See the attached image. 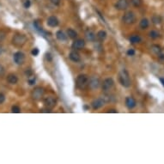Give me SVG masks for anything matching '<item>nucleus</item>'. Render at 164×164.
<instances>
[{"mask_svg": "<svg viewBox=\"0 0 164 164\" xmlns=\"http://www.w3.org/2000/svg\"><path fill=\"white\" fill-rule=\"evenodd\" d=\"M89 78L87 75L81 74L77 77V80H76V86H77V89L83 90L89 87Z\"/></svg>", "mask_w": 164, "mask_h": 164, "instance_id": "1", "label": "nucleus"}, {"mask_svg": "<svg viewBox=\"0 0 164 164\" xmlns=\"http://www.w3.org/2000/svg\"><path fill=\"white\" fill-rule=\"evenodd\" d=\"M119 81L121 83V85L125 88H129L131 86V78H130V75L126 70L123 69L120 70V74H119Z\"/></svg>", "mask_w": 164, "mask_h": 164, "instance_id": "2", "label": "nucleus"}, {"mask_svg": "<svg viewBox=\"0 0 164 164\" xmlns=\"http://www.w3.org/2000/svg\"><path fill=\"white\" fill-rule=\"evenodd\" d=\"M27 41H28V38L26 35H22V34H17V35H15L13 36L12 44L16 47H21L26 44Z\"/></svg>", "mask_w": 164, "mask_h": 164, "instance_id": "3", "label": "nucleus"}, {"mask_svg": "<svg viewBox=\"0 0 164 164\" xmlns=\"http://www.w3.org/2000/svg\"><path fill=\"white\" fill-rule=\"evenodd\" d=\"M44 95V89L41 87H36L31 93V97L35 101H41Z\"/></svg>", "mask_w": 164, "mask_h": 164, "instance_id": "4", "label": "nucleus"}, {"mask_svg": "<svg viewBox=\"0 0 164 164\" xmlns=\"http://www.w3.org/2000/svg\"><path fill=\"white\" fill-rule=\"evenodd\" d=\"M114 85V79L111 77L106 78L105 80L103 81V83H101V88H102V90L105 93L109 92Z\"/></svg>", "mask_w": 164, "mask_h": 164, "instance_id": "5", "label": "nucleus"}, {"mask_svg": "<svg viewBox=\"0 0 164 164\" xmlns=\"http://www.w3.org/2000/svg\"><path fill=\"white\" fill-rule=\"evenodd\" d=\"M122 20L125 24H127V25L133 24L136 22V16L132 11H128V12H126L125 15H124Z\"/></svg>", "mask_w": 164, "mask_h": 164, "instance_id": "6", "label": "nucleus"}, {"mask_svg": "<svg viewBox=\"0 0 164 164\" xmlns=\"http://www.w3.org/2000/svg\"><path fill=\"white\" fill-rule=\"evenodd\" d=\"M44 104L47 109H53L57 104V101H56V98L54 97L47 96L44 99Z\"/></svg>", "mask_w": 164, "mask_h": 164, "instance_id": "7", "label": "nucleus"}, {"mask_svg": "<svg viewBox=\"0 0 164 164\" xmlns=\"http://www.w3.org/2000/svg\"><path fill=\"white\" fill-rule=\"evenodd\" d=\"M13 59H14V62H15L16 64H18V65L23 64L25 62L24 53L22 52H16L13 56Z\"/></svg>", "mask_w": 164, "mask_h": 164, "instance_id": "8", "label": "nucleus"}, {"mask_svg": "<svg viewBox=\"0 0 164 164\" xmlns=\"http://www.w3.org/2000/svg\"><path fill=\"white\" fill-rule=\"evenodd\" d=\"M106 102L107 101L105 100V98L100 97V98H97V99H95V100L93 101L92 103H91V106L95 110H96V109L101 108V107H102L104 105H105Z\"/></svg>", "mask_w": 164, "mask_h": 164, "instance_id": "9", "label": "nucleus"}, {"mask_svg": "<svg viewBox=\"0 0 164 164\" xmlns=\"http://www.w3.org/2000/svg\"><path fill=\"white\" fill-rule=\"evenodd\" d=\"M85 47V41L83 39H77L73 42L71 45V48L73 50H81Z\"/></svg>", "mask_w": 164, "mask_h": 164, "instance_id": "10", "label": "nucleus"}, {"mask_svg": "<svg viewBox=\"0 0 164 164\" xmlns=\"http://www.w3.org/2000/svg\"><path fill=\"white\" fill-rule=\"evenodd\" d=\"M129 6L128 0H118L115 4V8L119 10H126Z\"/></svg>", "mask_w": 164, "mask_h": 164, "instance_id": "11", "label": "nucleus"}, {"mask_svg": "<svg viewBox=\"0 0 164 164\" xmlns=\"http://www.w3.org/2000/svg\"><path fill=\"white\" fill-rule=\"evenodd\" d=\"M101 85V81L100 79L96 77H93L89 79V86L91 89H96Z\"/></svg>", "mask_w": 164, "mask_h": 164, "instance_id": "12", "label": "nucleus"}, {"mask_svg": "<svg viewBox=\"0 0 164 164\" xmlns=\"http://www.w3.org/2000/svg\"><path fill=\"white\" fill-rule=\"evenodd\" d=\"M47 23L51 28H55V27H57L58 25V20L57 17H56V16H49L48 18H47Z\"/></svg>", "mask_w": 164, "mask_h": 164, "instance_id": "13", "label": "nucleus"}, {"mask_svg": "<svg viewBox=\"0 0 164 164\" xmlns=\"http://www.w3.org/2000/svg\"><path fill=\"white\" fill-rule=\"evenodd\" d=\"M69 58H70V60L73 61V62H76V63L79 62V61H80V59H81L80 54H79V53L76 50H73V51H71V52L70 53Z\"/></svg>", "mask_w": 164, "mask_h": 164, "instance_id": "14", "label": "nucleus"}, {"mask_svg": "<svg viewBox=\"0 0 164 164\" xmlns=\"http://www.w3.org/2000/svg\"><path fill=\"white\" fill-rule=\"evenodd\" d=\"M85 37L87 39V41H95V38H96V35H95V34L93 32L91 29H88L85 31Z\"/></svg>", "mask_w": 164, "mask_h": 164, "instance_id": "15", "label": "nucleus"}, {"mask_svg": "<svg viewBox=\"0 0 164 164\" xmlns=\"http://www.w3.org/2000/svg\"><path fill=\"white\" fill-rule=\"evenodd\" d=\"M136 104H137V102H136V100L133 98V97H126V106L128 107L129 109H132L133 107H136Z\"/></svg>", "mask_w": 164, "mask_h": 164, "instance_id": "16", "label": "nucleus"}, {"mask_svg": "<svg viewBox=\"0 0 164 164\" xmlns=\"http://www.w3.org/2000/svg\"><path fill=\"white\" fill-rule=\"evenodd\" d=\"M7 82L10 84H16L18 82V77H16L15 74H12V73H10L7 76V78H6Z\"/></svg>", "mask_w": 164, "mask_h": 164, "instance_id": "17", "label": "nucleus"}, {"mask_svg": "<svg viewBox=\"0 0 164 164\" xmlns=\"http://www.w3.org/2000/svg\"><path fill=\"white\" fill-rule=\"evenodd\" d=\"M56 38H57L58 41H67V35L63 32V31H61V30H58V32L56 33Z\"/></svg>", "mask_w": 164, "mask_h": 164, "instance_id": "18", "label": "nucleus"}, {"mask_svg": "<svg viewBox=\"0 0 164 164\" xmlns=\"http://www.w3.org/2000/svg\"><path fill=\"white\" fill-rule=\"evenodd\" d=\"M67 36L70 39H72V40H74L77 37V33L76 32V31L74 29H67Z\"/></svg>", "mask_w": 164, "mask_h": 164, "instance_id": "19", "label": "nucleus"}, {"mask_svg": "<svg viewBox=\"0 0 164 164\" xmlns=\"http://www.w3.org/2000/svg\"><path fill=\"white\" fill-rule=\"evenodd\" d=\"M96 37H97V39H98L100 41H103L104 40H105V39L107 38V33H106V31H104V30H100V31H99V32L97 33Z\"/></svg>", "mask_w": 164, "mask_h": 164, "instance_id": "20", "label": "nucleus"}, {"mask_svg": "<svg viewBox=\"0 0 164 164\" xmlns=\"http://www.w3.org/2000/svg\"><path fill=\"white\" fill-rule=\"evenodd\" d=\"M149 20H148V19L143 18V19L140 21L139 26H140L141 29H148V28H149Z\"/></svg>", "mask_w": 164, "mask_h": 164, "instance_id": "21", "label": "nucleus"}, {"mask_svg": "<svg viewBox=\"0 0 164 164\" xmlns=\"http://www.w3.org/2000/svg\"><path fill=\"white\" fill-rule=\"evenodd\" d=\"M129 40H130V42L132 43V44H137V43H139V42H141V37L139 35H137L131 36Z\"/></svg>", "mask_w": 164, "mask_h": 164, "instance_id": "22", "label": "nucleus"}, {"mask_svg": "<svg viewBox=\"0 0 164 164\" xmlns=\"http://www.w3.org/2000/svg\"><path fill=\"white\" fill-rule=\"evenodd\" d=\"M150 49H151L152 52L155 53V54H158V55H159L161 53V52H162V49H161V47L158 46V45H152Z\"/></svg>", "mask_w": 164, "mask_h": 164, "instance_id": "23", "label": "nucleus"}, {"mask_svg": "<svg viewBox=\"0 0 164 164\" xmlns=\"http://www.w3.org/2000/svg\"><path fill=\"white\" fill-rule=\"evenodd\" d=\"M149 36L150 37L151 39H157L158 37L160 36V34L159 32H157L156 30H151L150 32L149 33Z\"/></svg>", "mask_w": 164, "mask_h": 164, "instance_id": "24", "label": "nucleus"}, {"mask_svg": "<svg viewBox=\"0 0 164 164\" xmlns=\"http://www.w3.org/2000/svg\"><path fill=\"white\" fill-rule=\"evenodd\" d=\"M151 21L154 24H159V23H161V22H162V18H161L159 16L155 15V16H152Z\"/></svg>", "mask_w": 164, "mask_h": 164, "instance_id": "25", "label": "nucleus"}, {"mask_svg": "<svg viewBox=\"0 0 164 164\" xmlns=\"http://www.w3.org/2000/svg\"><path fill=\"white\" fill-rule=\"evenodd\" d=\"M11 112L13 113V114H20L21 113V108H20L19 106H13L11 107Z\"/></svg>", "mask_w": 164, "mask_h": 164, "instance_id": "26", "label": "nucleus"}, {"mask_svg": "<svg viewBox=\"0 0 164 164\" xmlns=\"http://www.w3.org/2000/svg\"><path fill=\"white\" fill-rule=\"evenodd\" d=\"M131 3L135 7H139L142 4V0H131Z\"/></svg>", "mask_w": 164, "mask_h": 164, "instance_id": "27", "label": "nucleus"}, {"mask_svg": "<svg viewBox=\"0 0 164 164\" xmlns=\"http://www.w3.org/2000/svg\"><path fill=\"white\" fill-rule=\"evenodd\" d=\"M24 7L25 8H29L30 7V5H31V2H30V0H25L24 1Z\"/></svg>", "mask_w": 164, "mask_h": 164, "instance_id": "28", "label": "nucleus"}, {"mask_svg": "<svg viewBox=\"0 0 164 164\" xmlns=\"http://www.w3.org/2000/svg\"><path fill=\"white\" fill-rule=\"evenodd\" d=\"M127 55L128 56H134L135 55V50L134 49H129L127 51Z\"/></svg>", "mask_w": 164, "mask_h": 164, "instance_id": "29", "label": "nucleus"}, {"mask_svg": "<svg viewBox=\"0 0 164 164\" xmlns=\"http://www.w3.org/2000/svg\"><path fill=\"white\" fill-rule=\"evenodd\" d=\"M4 101H5V96H4V94H2V93H0V105L4 103Z\"/></svg>", "mask_w": 164, "mask_h": 164, "instance_id": "30", "label": "nucleus"}, {"mask_svg": "<svg viewBox=\"0 0 164 164\" xmlns=\"http://www.w3.org/2000/svg\"><path fill=\"white\" fill-rule=\"evenodd\" d=\"M31 53H32L34 56H37L39 54V49L38 48H34L32 50V52H31Z\"/></svg>", "mask_w": 164, "mask_h": 164, "instance_id": "31", "label": "nucleus"}, {"mask_svg": "<svg viewBox=\"0 0 164 164\" xmlns=\"http://www.w3.org/2000/svg\"><path fill=\"white\" fill-rule=\"evenodd\" d=\"M51 3H52L53 4H54V5H59L60 4V2H61V0H50Z\"/></svg>", "mask_w": 164, "mask_h": 164, "instance_id": "32", "label": "nucleus"}, {"mask_svg": "<svg viewBox=\"0 0 164 164\" xmlns=\"http://www.w3.org/2000/svg\"><path fill=\"white\" fill-rule=\"evenodd\" d=\"M4 72H5V70H4V66L0 64V77H2V76H4Z\"/></svg>", "mask_w": 164, "mask_h": 164, "instance_id": "33", "label": "nucleus"}, {"mask_svg": "<svg viewBox=\"0 0 164 164\" xmlns=\"http://www.w3.org/2000/svg\"><path fill=\"white\" fill-rule=\"evenodd\" d=\"M35 83V78L34 77L33 79H29V85H34Z\"/></svg>", "mask_w": 164, "mask_h": 164, "instance_id": "34", "label": "nucleus"}, {"mask_svg": "<svg viewBox=\"0 0 164 164\" xmlns=\"http://www.w3.org/2000/svg\"><path fill=\"white\" fill-rule=\"evenodd\" d=\"M107 113H114V114H117L118 111L115 109H109V110H107Z\"/></svg>", "mask_w": 164, "mask_h": 164, "instance_id": "35", "label": "nucleus"}, {"mask_svg": "<svg viewBox=\"0 0 164 164\" xmlns=\"http://www.w3.org/2000/svg\"><path fill=\"white\" fill-rule=\"evenodd\" d=\"M26 74L28 75V77H30V76L33 74V72H32V70H29V71H28V70L26 71Z\"/></svg>", "mask_w": 164, "mask_h": 164, "instance_id": "36", "label": "nucleus"}, {"mask_svg": "<svg viewBox=\"0 0 164 164\" xmlns=\"http://www.w3.org/2000/svg\"><path fill=\"white\" fill-rule=\"evenodd\" d=\"M160 81H161V83H162V86L164 87V78H163V77H161V78H160Z\"/></svg>", "mask_w": 164, "mask_h": 164, "instance_id": "37", "label": "nucleus"}, {"mask_svg": "<svg viewBox=\"0 0 164 164\" xmlns=\"http://www.w3.org/2000/svg\"><path fill=\"white\" fill-rule=\"evenodd\" d=\"M159 58H160V59H162V60H164V54H161V55H159Z\"/></svg>", "mask_w": 164, "mask_h": 164, "instance_id": "38", "label": "nucleus"}, {"mask_svg": "<svg viewBox=\"0 0 164 164\" xmlns=\"http://www.w3.org/2000/svg\"><path fill=\"white\" fill-rule=\"evenodd\" d=\"M42 113H51V111L49 109H47V110H42V111H41Z\"/></svg>", "mask_w": 164, "mask_h": 164, "instance_id": "39", "label": "nucleus"}, {"mask_svg": "<svg viewBox=\"0 0 164 164\" xmlns=\"http://www.w3.org/2000/svg\"><path fill=\"white\" fill-rule=\"evenodd\" d=\"M3 47L2 46H0V54H2V53H3Z\"/></svg>", "mask_w": 164, "mask_h": 164, "instance_id": "40", "label": "nucleus"}]
</instances>
